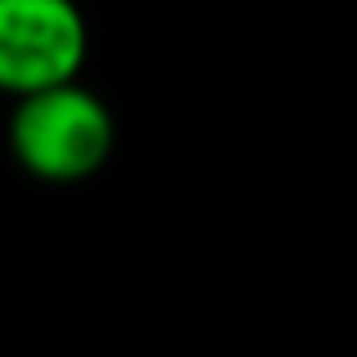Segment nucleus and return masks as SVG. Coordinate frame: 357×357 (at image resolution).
Returning <instances> with one entry per match:
<instances>
[{
  "label": "nucleus",
  "instance_id": "nucleus-2",
  "mask_svg": "<svg viewBox=\"0 0 357 357\" xmlns=\"http://www.w3.org/2000/svg\"><path fill=\"white\" fill-rule=\"evenodd\" d=\"M86 63V18L73 0H0V86L32 96L77 82Z\"/></svg>",
  "mask_w": 357,
  "mask_h": 357
},
{
  "label": "nucleus",
  "instance_id": "nucleus-1",
  "mask_svg": "<svg viewBox=\"0 0 357 357\" xmlns=\"http://www.w3.org/2000/svg\"><path fill=\"white\" fill-rule=\"evenodd\" d=\"M9 140L18 163L41 181H86L114 154V114L96 91L63 82L18 96Z\"/></svg>",
  "mask_w": 357,
  "mask_h": 357
}]
</instances>
